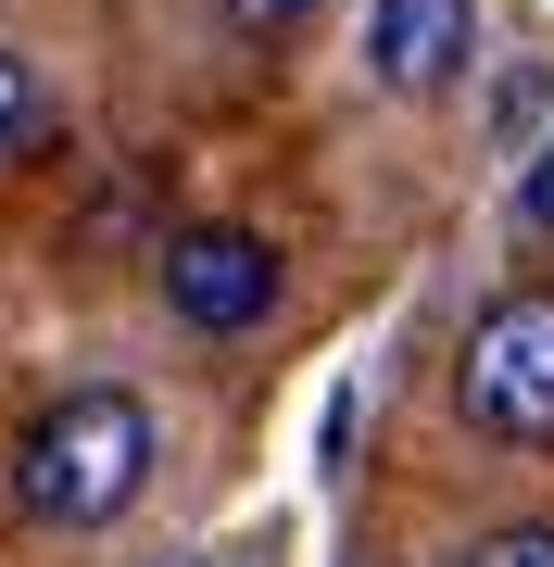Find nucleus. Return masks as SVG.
Wrapping results in <instances>:
<instances>
[{
	"mask_svg": "<svg viewBox=\"0 0 554 567\" xmlns=\"http://www.w3.org/2000/svg\"><path fill=\"white\" fill-rule=\"evenodd\" d=\"M467 567H554V517H504V529H479Z\"/></svg>",
	"mask_w": 554,
	"mask_h": 567,
	"instance_id": "0eeeda50",
	"label": "nucleus"
},
{
	"mask_svg": "<svg viewBox=\"0 0 554 567\" xmlns=\"http://www.w3.org/2000/svg\"><path fill=\"white\" fill-rule=\"evenodd\" d=\"M479 76V0H366V89L441 102Z\"/></svg>",
	"mask_w": 554,
	"mask_h": 567,
	"instance_id": "20e7f679",
	"label": "nucleus"
},
{
	"mask_svg": "<svg viewBox=\"0 0 554 567\" xmlns=\"http://www.w3.org/2000/svg\"><path fill=\"white\" fill-rule=\"evenodd\" d=\"M165 316L202 328V341L265 328L278 316V240L265 227H177L165 240Z\"/></svg>",
	"mask_w": 554,
	"mask_h": 567,
	"instance_id": "7ed1b4c3",
	"label": "nucleus"
},
{
	"mask_svg": "<svg viewBox=\"0 0 554 567\" xmlns=\"http://www.w3.org/2000/svg\"><path fill=\"white\" fill-rule=\"evenodd\" d=\"M151 567H252V555H151Z\"/></svg>",
	"mask_w": 554,
	"mask_h": 567,
	"instance_id": "1a4fd4ad",
	"label": "nucleus"
},
{
	"mask_svg": "<svg viewBox=\"0 0 554 567\" xmlns=\"http://www.w3.org/2000/svg\"><path fill=\"white\" fill-rule=\"evenodd\" d=\"M39 63H25V51H0V164H13V152H39Z\"/></svg>",
	"mask_w": 554,
	"mask_h": 567,
	"instance_id": "423d86ee",
	"label": "nucleus"
},
{
	"mask_svg": "<svg viewBox=\"0 0 554 567\" xmlns=\"http://www.w3.org/2000/svg\"><path fill=\"white\" fill-rule=\"evenodd\" d=\"M453 416L504 454H542L554 442V290H504L479 303L467 353H453Z\"/></svg>",
	"mask_w": 554,
	"mask_h": 567,
	"instance_id": "f03ea898",
	"label": "nucleus"
},
{
	"mask_svg": "<svg viewBox=\"0 0 554 567\" xmlns=\"http://www.w3.org/2000/svg\"><path fill=\"white\" fill-rule=\"evenodd\" d=\"M516 215H530L542 240H554V126H542V140H530V164H516Z\"/></svg>",
	"mask_w": 554,
	"mask_h": 567,
	"instance_id": "6e6552de",
	"label": "nucleus"
},
{
	"mask_svg": "<svg viewBox=\"0 0 554 567\" xmlns=\"http://www.w3.org/2000/svg\"><path fill=\"white\" fill-rule=\"evenodd\" d=\"M151 466H165V429L126 379H88V391H51L39 416L13 429V517L25 529H63V543H88V529L139 517Z\"/></svg>",
	"mask_w": 554,
	"mask_h": 567,
	"instance_id": "f257e3e1",
	"label": "nucleus"
},
{
	"mask_svg": "<svg viewBox=\"0 0 554 567\" xmlns=\"http://www.w3.org/2000/svg\"><path fill=\"white\" fill-rule=\"evenodd\" d=\"M315 13H328V0H215V25H227V39H252V51H278V39H303Z\"/></svg>",
	"mask_w": 554,
	"mask_h": 567,
	"instance_id": "39448f33",
	"label": "nucleus"
}]
</instances>
